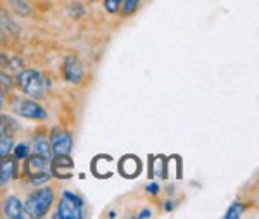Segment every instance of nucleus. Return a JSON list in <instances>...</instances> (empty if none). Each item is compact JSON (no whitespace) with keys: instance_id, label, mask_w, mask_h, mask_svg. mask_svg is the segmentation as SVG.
Instances as JSON below:
<instances>
[{"instance_id":"nucleus-20","label":"nucleus","mask_w":259,"mask_h":219,"mask_svg":"<svg viewBox=\"0 0 259 219\" xmlns=\"http://www.w3.org/2000/svg\"><path fill=\"white\" fill-rule=\"evenodd\" d=\"M11 86H12V78L6 71H0V88L2 90H9Z\"/></svg>"},{"instance_id":"nucleus-21","label":"nucleus","mask_w":259,"mask_h":219,"mask_svg":"<svg viewBox=\"0 0 259 219\" xmlns=\"http://www.w3.org/2000/svg\"><path fill=\"white\" fill-rule=\"evenodd\" d=\"M147 190L150 193H157V192H159V187H157L156 183H152V185H149V187H147Z\"/></svg>"},{"instance_id":"nucleus-17","label":"nucleus","mask_w":259,"mask_h":219,"mask_svg":"<svg viewBox=\"0 0 259 219\" xmlns=\"http://www.w3.org/2000/svg\"><path fill=\"white\" fill-rule=\"evenodd\" d=\"M121 4H123V16H132L139 7L140 0H123Z\"/></svg>"},{"instance_id":"nucleus-12","label":"nucleus","mask_w":259,"mask_h":219,"mask_svg":"<svg viewBox=\"0 0 259 219\" xmlns=\"http://www.w3.org/2000/svg\"><path fill=\"white\" fill-rule=\"evenodd\" d=\"M33 152L44 155V157H47L50 161L54 154H52V149H50L49 138H45L44 135H35V138H33Z\"/></svg>"},{"instance_id":"nucleus-22","label":"nucleus","mask_w":259,"mask_h":219,"mask_svg":"<svg viewBox=\"0 0 259 219\" xmlns=\"http://www.w3.org/2000/svg\"><path fill=\"white\" fill-rule=\"evenodd\" d=\"M139 217H140V219H142V217H150V210H147V209L142 210V212L139 214Z\"/></svg>"},{"instance_id":"nucleus-23","label":"nucleus","mask_w":259,"mask_h":219,"mask_svg":"<svg viewBox=\"0 0 259 219\" xmlns=\"http://www.w3.org/2000/svg\"><path fill=\"white\" fill-rule=\"evenodd\" d=\"M0 109H2V99H0Z\"/></svg>"},{"instance_id":"nucleus-11","label":"nucleus","mask_w":259,"mask_h":219,"mask_svg":"<svg viewBox=\"0 0 259 219\" xmlns=\"http://www.w3.org/2000/svg\"><path fill=\"white\" fill-rule=\"evenodd\" d=\"M18 161L14 157H2L0 159V185H7L16 176V169H18Z\"/></svg>"},{"instance_id":"nucleus-3","label":"nucleus","mask_w":259,"mask_h":219,"mask_svg":"<svg viewBox=\"0 0 259 219\" xmlns=\"http://www.w3.org/2000/svg\"><path fill=\"white\" fill-rule=\"evenodd\" d=\"M56 217L61 219H80L83 217V200L76 193L64 192L59 202V209L56 212Z\"/></svg>"},{"instance_id":"nucleus-18","label":"nucleus","mask_w":259,"mask_h":219,"mask_svg":"<svg viewBox=\"0 0 259 219\" xmlns=\"http://www.w3.org/2000/svg\"><path fill=\"white\" fill-rule=\"evenodd\" d=\"M121 2H123V0H104V7H106V11L109 12V14H116L121 7Z\"/></svg>"},{"instance_id":"nucleus-19","label":"nucleus","mask_w":259,"mask_h":219,"mask_svg":"<svg viewBox=\"0 0 259 219\" xmlns=\"http://www.w3.org/2000/svg\"><path fill=\"white\" fill-rule=\"evenodd\" d=\"M50 180V174L49 172H41V174H36V176H30V183L35 185V187H40V185L47 183Z\"/></svg>"},{"instance_id":"nucleus-4","label":"nucleus","mask_w":259,"mask_h":219,"mask_svg":"<svg viewBox=\"0 0 259 219\" xmlns=\"http://www.w3.org/2000/svg\"><path fill=\"white\" fill-rule=\"evenodd\" d=\"M49 142L54 155L71 154V150H73V135L62 128H54L50 132Z\"/></svg>"},{"instance_id":"nucleus-16","label":"nucleus","mask_w":259,"mask_h":219,"mask_svg":"<svg viewBox=\"0 0 259 219\" xmlns=\"http://www.w3.org/2000/svg\"><path fill=\"white\" fill-rule=\"evenodd\" d=\"M28 154H30V147L26 143H18L14 149V159L16 161H21V159H26Z\"/></svg>"},{"instance_id":"nucleus-5","label":"nucleus","mask_w":259,"mask_h":219,"mask_svg":"<svg viewBox=\"0 0 259 219\" xmlns=\"http://www.w3.org/2000/svg\"><path fill=\"white\" fill-rule=\"evenodd\" d=\"M14 111L18 112L19 116L23 117H28V119H36V121H41V119H47V112L45 109L41 107L31 99H19L14 102Z\"/></svg>"},{"instance_id":"nucleus-6","label":"nucleus","mask_w":259,"mask_h":219,"mask_svg":"<svg viewBox=\"0 0 259 219\" xmlns=\"http://www.w3.org/2000/svg\"><path fill=\"white\" fill-rule=\"evenodd\" d=\"M62 73H64L66 81L73 83V85H80L83 76H85V67L78 57L68 56L64 57V62H62Z\"/></svg>"},{"instance_id":"nucleus-8","label":"nucleus","mask_w":259,"mask_h":219,"mask_svg":"<svg viewBox=\"0 0 259 219\" xmlns=\"http://www.w3.org/2000/svg\"><path fill=\"white\" fill-rule=\"evenodd\" d=\"M4 214L11 219H18V217H24L28 216L26 210H24V205L18 197L14 195H9L4 202Z\"/></svg>"},{"instance_id":"nucleus-13","label":"nucleus","mask_w":259,"mask_h":219,"mask_svg":"<svg viewBox=\"0 0 259 219\" xmlns=\"http://www.w3.org/2000/svg\"><path fill=\"white\" fill-rule=\"evenodd\" d=\"M18 129V123L11 116H0V137H11Z\"/></svg>"},{"instance_id":"nucleus-9","label":"nucleus","mask_w":259,"mask_h":219,"mask_svg":"<svg viewBox=\"0 0 259 219\" xmlns=\"http://www.w3.org/2000/svg\"><path fill=\"white\" fill-rule=\"evenodd\" d=\"M49 167H50V161H49L47 157H44V155L33 154L31 157H28L26 172L30 176L41 174V172H49Z\"/></svg>"},{"instance_id":"nucleus-10","label":"nucleus","mask_w":259,"mask_h":219,"mask_svg":"<svg viewBox=\"0 0 259 219\" xmlns=\"http://www.w3.org/2000/svg\"><path fill=\"white\" fill-rule=\"evenodd\" d=\"M119 171L124 178H135L142 171V162L135 155H126L119 161Z\"/></svg>"},{"instance_id":"nucleus-14","label":"nucleus","mask_w":259,"mask_h":219,"mask_svg":"<svg viewBox=\"0 0 259 219\" xmlns=\"http://www.w3.org/2000/svg\"><path fill=\"white\" fill-rule=\"evenodd\" d=\"M12 147H14V142H12L11 137H0V159L7 157L11 154Z\"/></svg>"},{"instance_id":"nucleus-24","label":"nucleus","mask_w":259,"mask_h":219,"mask_svg":"<svg viewBox=\"0 0 259 219\" xmlns=\"http://www.w3.org/2000/svg\"><path fill=\"white\" fill-rule=\"evenodd\" d=\"M89 2H95V0H89Z\"/></svg>"},{"instance_id":"nucleus-1","label":"nucleus","mask_w":259,"mask_h":219,"mask_svg":"<svg viewBox=\"0 0 259 219\" xmlns=\"http://www.w3.org/2000/svg\"><path fill=\"white\" fill-rule=\"evenodd\" d=\"M54 204V190L50 187H41L30 193L24 204V210L31 217H44Z\"/></svg>"},{"instance_id":"nucleus-2","label":"nucleus","mask_w":259,"mask_h":219,"mask_svg":"<svg viewBox=\"0 0 259 219\" xmlns=\"http://www.w3.org/2000/svg\"><path fill=\"white\" fill-rule=\"evenodd\" d=\"M18 85L30 99H40L45 94L44 76L36 69H23L18 74Z\"/></svg>"},{"instance_id":"nucleus-7","label":"nucleus","mask_w":259,"mask_h":219,"mask_svg":"<svg viewBox=\"0 0 259 219\" xmlns=\"http://www.w3.org/2000/svg\"><path fill=\"white\" fill-rule=\"evenodd\" d=\"M73 167H74V162L69 154L52 155V159H50V169H52V174L59 180H69L71 176H73Z\"/></svg>"},{"instance_id":"nucleus-15","label":"nucleus","mask_w":259,"mask_h":219,"mask_svg":"<svg viewBox=\"0 0 259 219\" xmlns=\"http://www.w3.org/2000/svg\"><path fill=\"white\" fill-rule=\"evenodd\" d=\"M242 212H244V204H240V202H235V204L230 205V209L227 210L225 217H227V219H239L242 216Z\"/></svg>"}]
</instances>
